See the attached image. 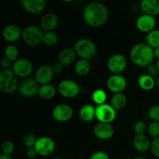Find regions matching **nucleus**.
<instances>
[{"label":"nucleus","mask_w":159,"mask_h":159,"mask_svg":"<svg viewBox=\"0 0 159 159\" xmlns=\"http://www.w3.org/2000/svg\"><path fill=\"white\" fill-rule=\"evenodd\" d=\"M109 10L107 6L99 2H93L87 5L83 10V19L88 26L99 27L107 21Z\"/></svg>","instance_id":"f257e3e1"},{"label":"nucleus","mask_w":159,"mask_h":159,"mask_svg":"<svg viewBox=\"0 0 159 159\" xmlns=\"http://www.w3.org/2000/svg\"><path fill=\"white\" fill-rule=\"evenodd\" d=\"M130 57L134 65L140 67H148L152 64L155 59L154 49L146 43H136L130 50Z\"/></svg>","instance_id":"f03ea898"},{"label":"nucleus","mask_w":159,"mask_h":159,"mask_svg":"<svg viewBox=\"0 0 159 159\" xmlns=\"http://www.w3.org/2000/svg\"><path fill=\"white\" fill-rule=\"evenodd\" d=\"M18 76L12 70H2L0 73V90L5 94L15 93L19 87Z\"/></svg>","instance_id":"7ed1b4c3"},{"label":"nucleus","mask_w":159,"mask_h":159,"mask_svg":"<svg viewBox=\"0 0 159 159\" xmlns=\"http://www.w3.org/2000/svg\"><path fill=\"white\" fill-rule=\"evenodd\" d=\"M74 49L77 56H79L81 59L89 61L94 58L97 51V48L94 42L86 38L78 40L75 43Z\"/></svg>","instance_id":"20e7f679"},{"label":"nucleus","mask_w":159,"mask_h":159,"mask_svg":"<svg viewBox=\"0 0 159 159\" xmlns=\"http://www.w3.org/2000/svg\"><path fill=\"white\" fill-rule=\"evenodd\" d=\"M44 31L40 26H28L23 30L22 39L29 46H37L43 42Z\"/></svg>","instance_id":"39448f33"},{"label":"nucleus","mask_w":159,"mask_h":159,"mask_svg":"<svg viewBox=\"0 0 159 159\" xmlns=\"http://www.w3.org/2000/svg\"><path fill=\"white\" fill-rule=\"evenodd\" d=\"M59 94L65 98H75L80 93L81 87L71 79H64L57 85Z\"/></svg>","instance_id":"423d86ee"},{"label":"nucleus","mask_w":159,"mask_h":159,"mask_svg":"<svg viewBox=\"0 0 159 159\" xmlns=\"http://www.w3.org/2000/svg\"><path fill=\"white\" fill-rule=\"evenodd\" d=\"M40 85L33 78H26L23 79L19 84L18 91L21 96L25 97H34L38 94L39 89Z\"/></svg>","instance_id":"0eeeda50"},{"label":"nucleus","mask_w":159,"mask_h":159,"mask_svg":"<svg viewBox=\"0 0 159 159\" xmlns=\"http://www.w3.org/2000/svg\"><path fill=\"white\" fill-rule=\"evenodd\" d=\"M116 117V111L110 104H102L96 107V118L99 123L111 124Z\"/></svg>","instance_id":"6e6552de"},{"label":"nucleus","mask_w":159,"mask_h":159,"mask_svg":"<svg viewBox=\"0 0 159 159\" xmlns=\"http://www.w3.org/2000/svg\"><path fill=\"white\" fill-rule=\"evenodd\" d=\"M34 148L37 151L38 155L49 156L55 151L56 144L52 138L50 137L43 136L37 138Z\"/></svg>","instance_id":"1a4fd4ad"},{"label":"nucleus","mask_w":159,"mask_h":159,"mask_svg":"<svg viewBox=\"0 0 159 159\" xmlns=\"http://www.w3.org/2000/svg\"><path fill=\"white\" fill-rule=\"evenodd\" d=\"M34 67L32 62L26 58H19L12 64V71L19 78H29Z\"/></svg>","instance_id":"9d476101"},{"label":"nucleus","mask_w":159,"mask_h":159,"mask_svg":"<svg viewBox=\"0 0 159 159\" xmlns=\"http://www.w3.org/2000/svg\"><path fill=\"white\" fill-rule=\"evenodd\" d=\"M109 71L113 75H120L127 67V59L123 54H115L112 55L107 62Z\"/></svg>","instance_id":"9b49d317"},{"label":"nucleus","mask_w":159,"mask_h":159,"mask_svg":"<svg viewBox=\"0 0 159 159\" xmlns=\"http://www.w3.org/2000/svg\"><path fill=\"white\" fill-rule=\"evenodd\" d=\"M73 110L68 104H58L52 110V117L60 123L67 122L72 117Z\"/></svg>","instance_id":"f8f14e48"},{"label":"nucleus","mask_w":159,"mask_h":159,"mask_svg":"<svg viewBox=\"0 0 159 159\" xmlns=\"http://www.w3.org/2000/svg\"><path fill=\"white\" fill-rule=\"evenodd\" d=\"M107 86L113 93H123L127 86V79L121 75H113L107 79Z\"/></svg>","instance_id":"ddd939ff"},{"label":"nucleus","mask_w":159,"mask_h":159,"mask_svg":"<svg viewBox=\"0 0 159 159\" xmlns=\"http://www.w3.org/2000/svg\"><path fill=\"white\" fill-rule=\"evenodd\" d=\"M54 73L53 72L51 66L43 65L39 67L36 71L34 79L40 84V85H48V84H51L54 78Z\"/></svg>","instance_id":"4468645a"},{"label":"nucleus","mask_w":159,"mask_h":159,"mask_svg":"<svg viewBox=\"0 0 159 159\" xmlns=\"http://www.w3.org/2000/svg\"><path fill=\"white\" fill-rule=\"evenodd\" d=\"M156 26V20L154 16L142 14L136 20V27L140 32L148 34L155 30Z\"/></svg>","instance_id":"2eb2a0df"},{"label":"nucleus","mask_w":159,"mask_h":159,"mask_svg":"<svg viewBox=\"0 0 159 159\" xmlns=\"http://www.w3.org/2000/svg\"><path fill=\"white\" fill-rule=\"evenodd\" d=\"M93 134L100 140H109L114 134V127L111 124L98 123L93 128Z\"/></svg>","instance_id":"dca6fc26"},{"label":"nucleus","mask_w":159,"mask_h":159,"mask_svg":"<svg viewBox=\"0 0 159 159\" xmlns=\"http://www.w3.org/2000/svg\"><path fill=\"white\" fill-rule=\"evenodd\" d=\"M58 25V17L54 12H48L40 20V28L44 32H53Z\"/></svg>","instance_id":"f3484780"},{"label":"nucleus","mask_w":159,"mask_h":159,"mask_svg":"<svg viewBox=\"0 0 159 159\" xmlns=\"http://www.w3.org/2000/svg\"><path fill=\"white\" fill-rule=\"evenodd\" d=\"M23 9L31 14H39L43 12L46 6L45 0H23Z\"/></svg>","instance_id":"a211bd4d"},{"label":"nucleus","mask_w":159,"mask_h":159,"mask_svg":"<svg viewBox=\"0 0 159 159\" xmlns=\"http://www.w3.org/2000/svg\"><path fill=\"white\" fill-rule=\"evenodd\" d=\"M23 30L20 26L15 24H9L4 28L2 31L3 38L8 42H15L22 37Z\"/></svg>","instance_id":"6ab92c4d"},{"label":"nucleus","mask_w":159,"mask_h":159,"mask_svg":"<svg viewBox=\"0 0 159 159\" xmlns=\"http://www.w3.org/2000/svg\"><path fill=\"white\" fill-rule=\"evenodd\" d=\"M76 56L77 54L74 48H65L60 51L57 59L59 63L61 64L63 66H68L73 64V62L75 61Z\"/></svg>","instance_id":"aec40b11"},{"label":"nucleus","mask_w":159,"mask_h":159,"mask_svg":"<svg viewBox=\"0 0 159 159\" xmlns=\"http://www.w3.org/2000/svg\"><path fill=\"white\" fill-rule=\"evenodd\" d=\"M140 7L144 14L154 17L159 14L158 0H142L140 3Z\"/></svg>","instance_id":"412c9836"},{"label":"nucleus","mask_w":159,"mask_h":159,"mask_svg":"<svg viewBox=\"0 0 159 159\" xmlns=\"http://www.w3.org/2000/svg\"><path fill=\"white\" fill-rule=\"evenodd\" d=\"M151 144L149 138L146 135H135L133 139V146L137 152L140 153H144L151 148Z\"/></svg>","instance_id":"4be33fe9"},{"label":"nucleus","mask_w":159,"mask_h":159,"mask_svg":"<svg viewBox=\"0 0 159 159\" xmlns=\"http://www.w3.org/2000/svg\"><path fill=\"white\" fill-rule=\"evenodd\" d=\"M79 115L83 122H91L96 118V107L92 104H85L80 108Z\"/></svg>","instance_id":"5701e85b"},{"label":"nucleus","mask_w":159,"mask_h":159,"mask_svg":"<svg viewBox=\"0 0 159 159\" xmlns=\"http://www.w3.org/2000/svg\"><path fill=\"white\" fill-rule=\"evenodd\" d=\"M138 83L141 89L144 90V91H151L156 85V80L155 79V78L145 74L142 75L138 78Z\"/></svg>","instance_id":"b1692460"},{"label":"nucleus","mask_w":159,"mask_h":159,"mask_svg":"<svg viewBox=\"0 0 159 159\" xmlns=\"http://www.w3.org/2000/svg\"><path fill=\"white\" fill-rule=\"evenodd\" d=\"M127 96L123 93H114L110 99V105L116 111L123 110L127 105Z\"/></svg>","instance_id":"393cba45"},{"label":"nucleus","mask_w":159,"mask_h":159,"mask_svg":"<svg viewBox=\"0 0 159 159\" xmlns=\"http://www.w3.org/2000/svg\"><path fill=\"white\" fill-rule=\"evenodd\" d=\"M92 68L90 61L80 59L75 65V71L77 75L80 76H85L89 74Z\"/></svg>","instance_id":"a878e982"},{"label":"nucleus","mask_w":159,"mask_h":159,"mask_svg":"<svg viewBox=\"0 0 159 159\" xmlns=\"http://www.w3.org/2000/svg\"><path fill=\"white\" fill-rule=\"evenodd\" d=\"M56 89L51 84L40 85L38 91V96L43 99H51L56 95Z\"/></svg>","instance_id":"bb28decb"},{"label":"nucleus","mask_w":159,"mask_h":159,"mask_svg":"<svg viewBox=\"0 0 159 159\" xmlns=\"http://www.w3.org/2000/svg\"><path fill=\"white\" fill-rule=\"evenodd\" d=\"M5 57L12 62H15L18 60L19 57V50L15 45L9 44L5 48L4 50Z\"/></svg>","instance_id":"cd10ccee"},{"label":"nucleus","mask_w":159,"mask_h":159,"mask_svg":"<svg viewBox=\"0 0 159 159\" xmlns=\"http://www.w3.org/2000/svg\"><path fill=\"white\" fill-rule=\"evenodd\" d=\"M146 43L152 47L153 49L159 48V30L155 29L147 34L146 37Z\"/></svg>","instance_id":"c85d7f7f"},{"label":"nucleus","mask_w":159,"mask_h":159,"mask_svg":"<svg viewBox=\"0 0 159 159\" xmlns=\"http://www.w3.org/2000/svg\"><path fill=\"white\" fill-rule=\"evenodd\" d=\"M92 99H93V102L97 106L105 104L107 99V93L101 89H96L92 94Z\"/></svg>","instance_id":"c756f323"},{"label":"nucleus","mask_w":159,"mask_h":159,"mask_svg":"<svg viewBox=\"0 0 159 159\" xmlns=\"http://www.w3.org/2000/svg\"><path fill=\"white\" fill-rule=\"evenodd\" d=\"M57 40H58V37H57V34L54 33V31L53 32H44L43 42L47 46H54L57 44Z\"/></svg>","instance_id":"7c9ffc66"},{"label":"nucleus","mask_w":159,"mask_h":159,"mask_svg":"<svg viewBox=\"0 0 159 159\" xmlns=\"http://www.w3.org/2000/svg\"><path fill=\"white\" fill-rule=\"evenodd\" d=\"M2 153L6 155H11L15 151V145L12 141L6 140L2 144Z\"/></svg>","instance_id":"2f4dec72"},{"label":"nucleus","mask_w":159,"mask_h":159,"mask_svg":"<svg viewBox=\"0 0 159 159\" xmlns=\"http://www.w3.org/2000/svg\"><path fill=\"white\" fill-rule=\"evenodd\" d=\"M134 131L136 135H143L148 131V126L143 120H138L134 124Z\"/></svg>","instance_id":"473e14b6"},{"label":"nucleus","mask_w":159,"mask_h":159,"mask_svg":"<svg viewBox=\"0 0 159 159\" xmlns=\"http://www.w3.org/2000/svg\"><path fill=\"white\" fill-rule=\"evenodd\" d=\"M148 133L153 139L159 137V123L152 121L148 126Z\"/></svg>","instance_id":"72a5a7b5"},{"label":"nucleus","mask_w":159,"mask_h":159,"mask_svg":"<svg viewBox=\"0 0 159 159\" xmlns=\"http://www.w3.org/2000/svg\"><path fill=\"white\" fill-rule=\"evenodd\" d=\"M148 115L152 121L159 123V105L152 106L149 108Z\"/></svg>","instance_id":"f704fd0d"},{"label":"nucleus","mask_w":159,"mask_h":159,"mask_svg":"<svg viewBox=\"0 0 159 159\" xmlns=\"http://www.w3.org/2000/svg\"><path fill=\"white\" fill-rule=\"evenodd\" d=\"M37 138H35L34 134H28L25 135L23 138V145L26 146L27 148H34L36 144V141H37Z\"/></svg>","instance_id":"c9c22d12"},{"label":"nucleus","mask_w":159,"mask_h":159,"mask_svg":"<svg viewBox=\"0 0 159 159\" xmlns=\"http://www.w3.org/2000/svg\"><path fill=\"white\" fill-rule=\"evenodd\" d=\"M150 150L154 156L159 158V137L152 141Z\"/></svg>","instance_id":"e433bc0d"},{"label":"nucleus","mask_w":159,"mask_h":159,"mask_svg":"<svg viewBox=\"0 0 159 159\" xmlns=\"http://www.w3.org/2000/svg\"><path fill=\"white\" fill-rule=\"evenodd\" d=\"M146 71H147V74L148 75L152 76V77L153 78H155L157 77L158 78L159 76V70L158 68V67H157L156 64L155 65H154L153 63L151 64V65H149L148 66L146 67Z\"/></svg>","instance_id":"4c0bfd02"},{"label":"nucleus","mask_w":159,"mask_h":159,"mask_svg":"<svg viewBox=\"0 0 159 159\" xmlns=\"http://www.w3.org/2000/svg\"><path fill=\"white\" fill-rule=\"evenodd\" d=\"M89 159H110L108 154L102 151H98L94 152L89 157Z\"/></svg>","instance_id":"58836bf2"},{"label":"nucleus","mask_w":159,"mask_h":159,"mask_svg":"<svg viewBox=\"0 0 159 159\" xmlns=\"http://www.w3.org/2000/svg\"><path fill=\"white\" fill-rule=\"evenodd\" d=\"M53 70V72L54 74H60L62 71H63L64 66L61 63H59L58 61L55 62L54 64H53V65L51 66Z\"/></svg>","instance_id":"ea45409f"},{"label":"nucleus","mask_w":159,"mask_h":159,"mask_svg":"<svg viewBox=\"0 0 159 159\" xmlns=\"http://www.w3.org/2000/svg\"><path fill=\"white\" fill-rule=\"evenodd\" d=\"M12 66V61L6 59V57L3 58L1 61V67L3 70H9V68Z\"/></svg>","instance_id":"a19ab883"},{"label":"nucleus","mask_w":159,"mask_h":159,"mask_svg":"<svg viewBox=\"0 0 159 159\" xmlns=\"http://www.w3.org/2000/svg\"><path fill=\"white\" fill-rule=\"evenodd\" d=\"M37 155H38V154H37V151L35 150L34 148H28L27 151H26V156L29 158H35Z\"/></svg>","instance_id":"79ce46f5"},{"label":"nucleus","mask_w":159,"mask_h":159,"mask_svg":"<svg viewBox=\"0 0 159 159\" xmlns=\"http://www.w3.org/2000/svg\"><path fill=\"white\" fill-rule=\"evenodd\" d=\"M154 55H155V57L158 58V60L159 59V48H155L154 49Z\"/></svg>","instance_id":"37998d69"},{"label":"nucleus","mask_w":159,"mask_h":159,"mask_svg":"<svg viewBox=\"0 0 159 159\" xmlns=\"http://www.w3.org/2000/svg\"><path fill=\"white\" fill-rule=\"evenodd\" d=\"M0 159H12V158H11L10 155H6L2 154V155H0Z\"/></svg>","instance_id":"c03bdc74"},{"label":"nucleus","mask_w":159,"mask_h":159,"mask_svg":"<svg viewBox=\"0 0 159 159\" xmlns=\"http://www.w3.org/2000/svg\"><path fill=\"white\" fill-rule=\"evenodd\" d=\"M156 87L159 89V76L156 79Z\"/></svg>","instance_id":"a18cd8bd"},{"label":"nucleus","mask_w":159,"mask_h":159,"mask_svg":"<svg viewBox=\"0 0 159 159\" xmlns=\"http://www.w3.org/2000/svg\"><path fill=\"white\" fill-rule=\"evenodd\" d=\"M134 159H148L147 158H145V157H142V156H138V157H136Z\"/></svg>","instance_id":"49530a36"},{"label":"nucleus","mask_w":159,"mask_h":159,"mask_svg":"<svg viewBox=\"0 0 159 159\" xmlns=\"http://www.w3.org/2000/svg\"><path fill=\"white\" fill-rule=\"evenodd\" d=\"M156 65H157V67H158V70H159V59H158V61H157Z\"/></svg>","instance_id":"de8ad7c7"},{"label":"nucleus","mask_w":159,"mask_h":159,"mask_svg":"<svg viewBox=\"0 0 159 159\" xmlns=\"http://www.w3.org/2000/svg\"><path fill=\"white\" fill-rule=\"evenodd\" d=\"M52 159H63V158H59V157H56V158H52Z\"/></svg>","instance_id":"09e8293b"}]
</instances>
